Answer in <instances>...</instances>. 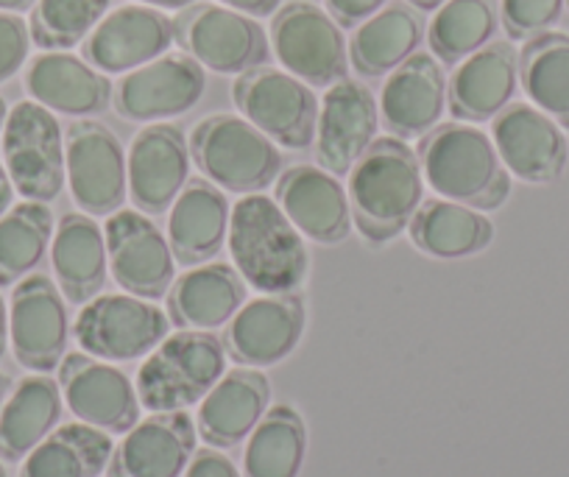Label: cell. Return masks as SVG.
Instances as JSON below:
<instances>
[{"mask_svg":"<svg viewBox=\"0 0 569 477\" xmlns=\"http://www.w3.org/2000/svg\"><path fill=\"white\" fill-rule=\"evenodd\" d=\"M347 196L360 238L371 246L399 238L425 201L419 157L402 137H377L349 171Z\"/></svg>","mask_w":569,"mask_h":477,"instance_id":"obj_1","label":"cell"},{"mask_svg":"<svg viewBox=\"0 0 569 477\" xmlns=\"http://www.w3.org/2000/svg\"><path fill=\"white\" fill-rule=\"evenodd\" d=\"M416 157L425 185L441 199L489 212L500 210L511 196V173L502 166L495 140L478 126L463 120L439 123L421 137Z\"/></svg>","mask_w":569,"mask_h":477,"instance_id":"obj_2","label":"cell"},{"mask_svg":"<svg viewBox=\"0 0 569 477\" xmlns=\"http://www.w3.org/2000/svg\"><path fill=\"white\" fill-rule=\"evenodd\" d=\"M227 246L240 277L260 294H291L310 271L305 235L262 193L243 196L232 207Z\"/></svg>","mask_w":569,"mask_h":477,"instance_id":"obj_3","label":"cell"},{"mask_svg":"<svg viewBox=\"0 0 569 477\" xmlns=\"http://www.w3.org/2000/svg\"><path fill=\"white\" fill-rule=\"evenodd\" d=\"M190 159L229 193H260L282 173V153L243 115H207L190 135Z\"/></svg>","mask_w":569,"mask_h":477,"instance_id":"obj_4","label":"cell"},{"mask_svg":"<svg viewBox=\"0 0 569 477\" xmlns=\"http://www.w3.org/2000/svg\"><path fill=\"white\" fill-rule=\"evenodd\" d=\"M227 371L223 344L207 330H182L151 349L137 371V399L151 414L184 410L201 403Z\"/></svg>","mask_w":569,"mask_h":477,"instance_id":"obj_5","label":"cell"},{"mask_svg":"<svg viewBox=\"0 0 569 477\" xmlns=\"http://www.w3.org/2000/svg\"><path fill=\"white\" fill-rule=\"evenodd\" d=\"M3 166L14 190L26 201L57 199L68 185L64 177V140L57 115L37 101L14 103L0 131Z\"/></svg>","mask_w":569,"mask_h":477,"instance_id":"obj_6","label":"cell"},{"mask_svg":"<svg viewBox=\"0 0 569 477\" xmlns=\"http://www.w3.org/2000/svg\"><path fill=\"white\" fill-rule=\"evenodd\" d=\"M173 34L201 68L212 73L240 76L260 68L271 57V40L254 18L221 3H190L179 9Z\"/></svg>","mask_w":569,"mask_h":477,"instance_id":"obj_7","label":"cell"},{"mask_svg":"<svg viewBox=\"0 0 569 477\" xmlns=\"http://www.w3.org/2000/svg\"><path fill=\"white\" fill-rule=\"evenodd\" d=\"M271 51L291 76L310 87H332L347 79L349 46L327 9L305 0L284 3L271 20Z\"/></svg>","mask_w":569,"mask_h":477,"instance_id":"obj_8","label":"cell"},{"mask_svg":"<svg viewBox=\"0 0 569 477\" xmlns=\"http://www.w3.org/2000/svg\"><path fill=\"white\" fill-rule=\"evenodd\" d=\"M171 330V318L151 299L131 294H98L81 305L73 336L87 355L98 360H134L160 347Z\"/></svg>","mask_w":569,"mask_h":477,"instance_id":"obj_9","label":"cell"},{"mask_svg":"<svg viewBox=\"0 0 569 477\" xmlns=\"http://www.w3.org/2000/svg\"><path fill=\"white\" fill-rule=\"evenodd\" d=\"M232 101L251 126L284 148H308L316 137L319 98L288 70L251 68L232 85Z\"/></svg>","mask_w":569,"mask_h":477,"instance_id":"obj_10","label":"cell"},{"mask_svg":"<svg viewBox=\"0 0 569 477\" xmlns=\"http://www.w3.org/2000/svg\"><path fill=\"white\" fill-rule=\"evenodd\" d=\"M64 177L87 216L109 218L129 193L123 142L98 120H76L64 135Z\"/></svg>","mask_w":569,"mask_h":477,"instance_id":"obj_11","label":"cell"},{"mask_svg":"<svg viewBox=\"0 0 569 477\" xmlns=\"http://www.w3.org/2000/svg\"><path fill=\"white\" fill-rule=\"evenodd\" d=\"M107 257L114 282L140 299H162L177 279V257L162 229L140 210L107 218Z\"/></svg>","mask_w":569,"mask_h":477,"instance_id":"obj_12","label":"cell"},{"mask_svg":"<svg viewBox=\"0 0 569 477\" xmlns=\"http://www.w3.org/2000/svg\"><path fill=\"white\" fill-rule=\"evenodd\" d=\"M207 90V73L188 53H162L154 62L129 70L114 87V109L137 123H160L190 112Z\"/></svg>","mask_w":569,"mask_h":477,"instance_id":"obj_13","label":"cell"},{"mask_svg":"<svg viewBox=\"0 0 569 477\" xmlns=\"http://www.w3.org/2000/svg\"><path fill=\"white\" fill-rule=\"evenodd\" d=\"M9 344L20 366L46 375L57 369L68 349V307L46 274L20 279L9 301Z\"/></svg>","mask_w":569,"mask_h":477,"instance_id":"obj_14","label":"cell"},{"mask_svg":"<svg viewBox=\"0 0 569 477\" xmlns=\"http://www.w3.org/2000/svg\"><path fill=\"white\" fill-rule=\"evenodd\" d=\"M380 103L375 92L352 79L327 87L316 120V159L332 177H349L366 148L377 140Z\"/></svg>","mask_w":569,"mask_h":477,"instance_id":"obj_15","label":"cell"},{"mask_svg":"<svg viewBox=\"0 0 569 477\" xmlns=\"http://www.w3.org/2000/svg\"><path fill=\"white\" fill-rule=\"evenodd\" d=\"M190 142L179 126L160 120L137 131L126 157L131 205L146 216H160L173 207L190 182Z\"/></svg>","mask_w":569,"mask_h":477,"instance_id":"obj_16","label":"cell"},{"mask_svg":"<svg viewBox=\"0 0 569 477\" xmlns=\"http://www.w3.org/2000/svg\"><path fill=\"white\" fill-rule=\"evenodd\" d=\"M59 386L73 416L103 433H129L140 421V399L129 377L114 366L73 352L59 364Z\"/></svg>","mask_w":569,"mask_h":477,"instance_id":"obj_17","label":"cell"},{"mask_svg":"<svg viewBox=\"0 0 569 477\" xmlns=\"http://www.w3.org/2000/svg\"><path fill=\"white\" fill-rule=\"evenodd\" d=\"M305 330V301L291 294H262L243 301L229 321L227 349L238 364L266 369L297 349Z\"/></svg>","mask_w":569,"mask_h":477,"instance_id":"obj_18","label":"cell"},{"mask_svg":"<svg viewBox=\"0 0 569 477\" xmlns=\"http://www.w3.org/2000/svg\"><path fill=\"white\" fill-rule=\"evenodd\" d=\"M491 140L508 173L528 185H547L561 177L567 140L550 115L530 103H508L491 118Z\"/></svg>","mask_w":569,"mask_h":477,"instance_id":"obj_19","label":"cell"},{"mask_svg":"<svg viewBox=\"0 0 569 477\" xmlns=\"http://www.w3.org/2000/svg\"><path fill=\"white\" fill-rule=\"evenodd\" d=\"M277 205L293 227L319 246H338L352 232L347 188L319 166L284 168L277 177Z\"/></svg>","mask_w":569,"mask_h":477,"instance_id":"obj_20","label":"cell"},{"mask_svg":"<svg viewBox=\"0 0 569 477\" xmlns=\"http://www.w3.org/2000/svg\"><path fill=\"white\" fill-rule=\"evenodd\" d=\"M173 20L154 7H120L103 14L84 40V59L101 73H129L173 46Z\"/></svg>","mask_w":569,"mask_h":477,"instance_id":"obj_21","label":"cell"},{"mask_svg":"<svg viewBox=\"0 0 569 477\" xmlns=\"http://www.w3.org/2000/svg\"><path fill=\"white\" fill-rule=\"evenodd\" d=\"M196 453V425L184 410L137 421L109 458V477H179Z\"/></svg>","mask_w":569,"mask_h":477,"instance_id":"obj_22","label":"cell"},{"mask_svg":"<svg viewBox=\"0 0 569 477\" xmlns=\"http://www.w3.org/2000/svg\"><path fill=\"white\" fill-rule=\"evenodd\" d=\"M380 118L393 137H425L447 109V79L433 53L416 51L391 70L380 92Z\"/></svg>","mask_w":569,"mask_h":477,"instance_id":"obj_23","label":"cell"},{"mask_svg":"<svg viewBox=\"0 0 569 477\" xmlns=\"http://www.w3.org/2000/svg\"><path fill=\"white\" fill-rule=\"evenodd\" d=\"M519 57L508 42H489L463 59L447 81V109L463 123L497 118L517 92Z\"/></svg>","mask_w":569,"mask_h":477,"instance_id":"obj_24","label":"cell"},{"mask_svg":"<svg viewBox=\"0 0 569 477\" xmlns=\"http://www.w3.org/2000/svg\"><path fill=\"white\" fill-rule=\"evenodd\" d=\"M26 90L31 101L42 103L53 115L73 118L103 112L112 101L109 76L68 51H46L31 59L26 70Z\"/></svg>","mask_w":569,"mask_h":477,"instance_id":"obj_25","label":"cell"},{"mask_svg":"<svg viewBox=\"0 0 569 477\" xmlns=\"http://www.w3.org/2000/svg\"><path fill=\"white\" fill-rule=\"evenodd\" d=\"M246 301V279L229 262H201L173 279L168 316L184 330H218Z\"/></svg>","mask_w":569,"mask_h":477,"instance_id":"obj_26","label":"cell"},{"mask_svg":"<svg viewBox=\"0 0 569 477\" xmlns=\"http://www.w3.org/2000/svg\"><path fill=\"white\" fill-rule=\"evenodd\" d=\"M271 386L262 371L243 366V369L223 371L221 380L210 388L199 405L201 438L210 447H234L251 436L257 421L266 416Z\"/></svg>","mask_w":569,"mask_h":477,"instance_id":"obj_27","label":"cell"},{"mask_svg":"<svg viewBox=\"0 0 569 477\" xmlns=\"http://www.w3.org/2000/svg\"><path fill=\"white\" fill-rule=\"evenodd\" d=\"M232 205L210 179H193L182 188L168 216V244L182 266L210 262L227 244Z\"/></svg>","mask_w":569,"mask_h":477,"instance_id":"obj_28","label":"cell"},{"mask_svg":"<svg viewBox=\"0 0 569 477\" xmlns=\"http://www.w3.org/2000/svg\"><path fill=\"white\" fill-rule=\"evenodd\" d=\"M51 266L62 296L73 305H87L107 282V235L87 212H68L51 240Z\"/></svg>","mask_w":569,"mask_h":477,"instance_id":"obj_29","label":"cell"},{"mask_svg":"<svg viewBox=\"0 0 569 477\" xmlns=\"http://www.w3.org/2000/svg\"><path fill=\"white\" fill-rule=\"evenodd\" d=\"M410 240L419 251L439 260H458L483 251L495 240V223L486 212L450 199H425L408 223Z\"/></svg>","mask_w":569,"mask_h":477,"instance_id":"obj_30","label":"cell"},{"mask_svg":"<svg viewBox=\"0 0 569 477\" xmlns=\"http://www.w3.org/2000/svg\"><path fill=\"white\" fill-rule=\"evenodd\" d=\"M62 416V394L46 375H31L18 382L0 408V458L9 464L26 455L57 427Z\"/></svg>","mask_w":569,"mask_h":477,"instance_id":"obj_31","label":"cell"},{"mask_svg":"<svg viewBox=\"0 0 569 477\" xmlns=\"http://www.w3.org/2000/svg\"><path fill=\"white\" fill-rule=\"evenodd\" d=\"M425 37L419 12L410 7H386L355 29L349 59L360 76H386L413 57Z\"/></svg>","mask_w":569,"mask_h":477,"instance_id":"obj_32","label":"cell"},{"mask_svg":"<svg viewBox=\"0 0 569 477\" xmlns=\"http://www.w3.org/2000/svg\"><path fill=\"white\" fill-rule=\"evenodd\" d=\"M112 453L109 433L84 421L62 425L26 455L20 477H98L109 466Z\"/></svg>","mask_w":569,"mask_h":477,"instance_id":"obj_33","label":"cell"},{"mask_svg":"<svg viewBox=\"0 0 569 477\" xmlns=\"http://www.w3.org/2000/svg\"><path fill=\"white\" fill-rule=\"evenodd\" d=\"M305 421L291 405H273L251 430L243 477H299L305 460Z\"/></svg>","mask_w":569,"mask_h":477,"instance_id":"obj_34","label":"cell"},{"mask_svg":"<svg viewBox=\"0 0 569 477\" xmlns=\"http://www.w3.org/2000/svg\"><path fill=\"white\" fill-rule=\"evenodd\" d=\"M519 81L536 109L569 129V37L541 31L519 51Z\"/></svg>","mask_w":569,"mask_h":477,"instance_id":"obj_35","label":"cell"},{"mask_svg":"<svg viewBox=\"0 0 569 477\" xmlns=\"http://www.w3.org/2000/svg\"><path fill=\"white\" fill-rule=\"evenodd\" d=\"M53 232V212L42 201L12 205L0 216V288L20 282L40 266Z\"/></svg>","mask_w":569,"mask_h":477,"instance_id":"obj_36","label":"cell"},{"mask_svg":"<svg viewBox=\"0 0 569 477\" xmlns=\"http://www.w3.org/2000/svg\"><path fill=\"white\" fill-rule=\"evenodd\" d=\"M495 31L497 12L491 0H445L430 20L427 42L436 59L458 64L489 46Z\"/></svg>","mask_w":569,"mask_h":477,"instance_id":"obj_37","label":"cell"},{"mask_svg":"<svg viewBox=\"0 0 569 477\" xmlns=\"http://www.w3.org/2000/svg\"><path fill=\"white\" fill-rule=\"evenodd\" d=\"M112 0H37L31 9V40L46 51H68L92 34Z\"/></svg>","mask_w":569,"mask_h":477,"instance_id":"obj_38","label":"cell"},{"mask_svg":"<svg viewBox=\"0 0 569 477\" xmlns=\"http://www.w3.org/2000/svg\"><path fill=\"white\" fill-rule=\"evenodd\" d=\"M563 0H502V26L517 40H530L561 18Z\"/></svg>","mask_w":569,"mask_h":477,"instance_id":"obj_39","label":"cell"},{"mask_svg":"<svg viewBox=\"0 0 569 477\" xmlns=\"http://www.w3.org/2000/svg\"><path fill=\"white\" fill-rule=\"evenodd\" d=\"M31 31L14 12H0V85L20 73L29 59Z\"/></svg>","mask_w":569,"mask_h":477,"instance_id":"obj_40","label":"cell"},{"mask_svg":"<svg viewBox=\"0 0 569 477\" xmlns=\"http://www.w3.org/2000/svg\"><path fill=\"white\" fill-rule=\"evenodd\" d=\"M388 0H327V12L336 18L341 29H352L380 12Z\"/></svg>","mask_w":569,"mask_h":477,"instance_id":"obj_41","label":"cell"},{"mask_svg":"<svg viewBox=\"0 0 569 477\" xmlns=\"http://www.w3.org/2000/svg\"><path fill=\"white\" fill-rule=\"evenodd\" d=\"M184 477H240V475L227 455L218 453L216 447H204V449H196L188 469H184Z\"/></svg>","mask_w":569,"mask_h":477,"instance_id":"obj_42","label":"cell"},{"mask_svg":"<svg viewBox=\"0 0 569 477\" xmlns=\"http://www.w3.org/2000/svg\"><path fill=\"white\" fill-rule=\"evenodd\" d=\"M218 3L234 9V12L249 14V18H266V14H273L282 7V0H218Z\"/></svg>","mask_w":569,"mask_h":477,"instance_id":"obj_43","label":"cell"},{"mask_svg":"<svg viewBox=\"0 0 569 477\" xmlns=\"http://www.w3.org/2000/svg\"><path fill=\"white\" fill-rule=\"evenodd\" d=\"M12 199H14V185L12 179H9L7 166L0 162V216L12 207Z\"/></svg>","mask_w":569,"mask_h":477,"instance_id":"obj_44","label":"cell"},{"mask_svg":"<svg viewBox=\"0 0 569 477\" xmlns=\"http://www.w3.org/2000/svg\"><path fill=\"white\" fill-rule=\"evenodd\" d=\"M7 344H9V310L3 296H0V358L7 355Z\"/></svg>","mask_w":569,"mask_h":477,"instance_id":"obj_45","label":"cell"},{"mask_svg":"<svg viewBox=\"0 0 569 477\" xmlns=\"http://www.w3.org/2000/svg\"><path fill=\"white\" fill-rule=\"evenodd\" d=\"M37 0H0V12H29V9H34Z\"/></svg>","mask_w":569,"mask_h":477,"instance_id":"obj_46","label":"cell"},{"mask_svg":"<svg viewBox=\"0 0 569 477\" xmlns=\"http://www.w3.org/2000/svg\"><path fill=\"white\" fill-rule=\"evenodd\" d=\"M137 3H142V7H154V9H184L190 7V3H196V0H137Z\"/></svg>","mask_w":569,"mask_h":477,"instance_id":"obj_47","label":"cell"},{"mask_svg":"<svg viewBox=\"0 0 569 477\" xmlns=\"http://www.w3.org/2000/svg\"><path fill=\"white\" fill-rule=\"evenodd\" d=\"M408 3L419 9V12H433V9H439L445 0H408Z\"/></svg>","mask_w":569,"mask_h":477,"instance_id":"obj_48","label":"cell"},{"mask_svg":"<svg viewBox=\"0 0 569 477\" xmlns=\"http://www.w3.org/2000/svg\"><path fill=\"white\" fill-rule=\"evenodd\" d=\"M9 388H12V382H9V377L3 375V371H0V408H3V403H7Z\"/></svg>","mask_w":569,"mask_h":477,"instance_id":"obj_49","label":"cell"},{"mask_svg":"<svg viewBox=\"0 0 569 477\" xmlns=\"http://www.w3.org/2000/svg\"><path fill=\"white\" fill-rule=\"evenodd\" d=\"M7 103H3V98H0V131H3V123H7Z\"/></svg>","mask_w":569,"mask_h":477,"instance_id":"obj_50","label":"cell"},{"mask_svg":"<svg viewBox=\"0 0 569 477\" xmlns=\"http://www.w3.org/2000/svg\"><path fill=\"white\" fill-rule=\"evenodd\" d=\"M0 477H7V469H3V464H0Z\"/></svg>","mask_w":569,"mask_h":477,"instance_id":"obj_51","label":"cell"},{"mask_svg":"<svg viewBox=\"0 0 569 477\" xmlns=\"http://www.w3.org/2000/svg\"><path fill=\"white\" fill-rule=\"evenodd\" d=\"M567 3H569V0H567Z\"/></svg>","mask_w":569,"mask_h":477,"instance_id":"obj_52","label":"cell"}]
</instances>
